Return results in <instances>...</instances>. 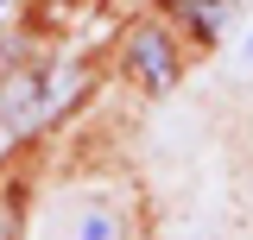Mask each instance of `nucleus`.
I'll return each instance as SVG.
<instances>
[{
	"mask_svg": "<svg viewBox=\"0 0 253 240\" xmlns=\"http://www.w3.org/2000/svg\"><path fill=\"white\" fill-rule=\"evenodd\" d=\"M121 63H126V76L139 82V89H177V76H184V63H177V38L165 26H133L126 32V44H121Z\"/></svg>",
	"mask_w": 253,
	"mask_h": 240,
	"instance_id": "obj_1",
	"label": "nucleus"
},
{
	"mask_svg": "<svg viewBox=\"0 0 253 240\" xmlns=\"http://www.w3.org/2000/svg\"><path fill=\"white\" fill-rule=\"evenodd\" d=\"M0 120L26 139V133H38V126H51V76L44 70H6L0 76Z\"/></svg>",
	"mask_w": 253,
	"mask_h": 240,
	"instance_id": "obj_2",
	"label": "nucleus"
},
{
	"mask_svg": "<svg viewBox=\"0 0 253 240\" xmlns=\"http://www.w3.org/2000/svg\"><path fill=\"white\" fill-rule=\"evenodd\" d=\"M70 240H126L121 209H114V202H83L76 221H70Z\"/></svg>",
	"mask_w": 253,
	"mask_h": 240,
	"instance_id": "obj_3",
	"label": "nucleus"
},
{
	"mask_svg": "<svg viewBox=\"0 0 253 240\" xmlns=\"http://www.w3.org/2000/svg\"><path fill=\"white\" fill-rule=\"evenodd\" d=\"M177 13H190V26L196 32H215L221 19H228V0H171Z\"/></svg>",
	"mask_w": 253,
	"mask_h": 240,
	"instance_id": "obj_4",
	"label": "nucleus"
},
{
	"mask_svg": "<svg viewBox=\"0 0 253 240\" xmlns=\"http://www.w3.org/2000/svg\"><path fill=\"white\" fill-rule=\"evenodd\" d=\"M234 70H241V76H253V32H247V44H241V57H234Z\"/></svg>",
	"mask_w": 253,
	"mask_h": 240,
	"instance_id": "obj_5",
	"label": "nucleus"
},
{
	"mask_svg": "<svg viewBox=\"0 0 253 240\" xmlns=\"http://www.w3.org/2000/svg\"><path fill=\"white\" fill-rule=\"evenodd\" d=\"M19 146V133H13V126H6V120H0V158H6V152Z\"/></svg>",
	"mask_w": 253,
	"mask_h": 240,
	"instance_id": "obj_6",
	"label": "nucleus"
}]
</instances>
